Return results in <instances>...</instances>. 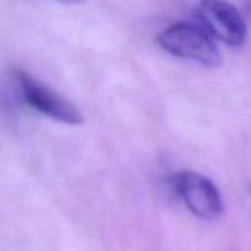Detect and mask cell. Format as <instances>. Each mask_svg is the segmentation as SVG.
I'll list each match as a JSON object with an SVG mask.
<instances>
[{
  "mask_svg": "<svg viewBox=\"0 0 251 251\" xmlns=\"http://www.w3.org/2000/svg\"><path fill=\"white\" fill-rule=\"evenodd\" d=\"M157 43L172 56L199 62L206 66H218L222 59L215 38L200 24H174L159 34Z\"/></svg>",
  "mask_w": 251,
  "mask_h": 251,
  "instance_id": "obj_1",
  "label": "cell"
},
{
  "mask_svg": "<svg viewBox=\"0 0 251 251\" xmlns=\"http://www.w3.org/2000/svg\"><path fill=\"white\" fill-rule=\"evenodd\" d=\"M169 182L193 215L206 221H213L222 215L221 191L207 176L194 171H179L171 176Z\"/></svg>",
  "mask_w": 251,
  "mask_h": 251,
  "instance_id": "obj_2",
  "label": "cell"
},
{
  "mask_svg": "<svg viewBox=\"0 0 251 251\" xmlns=\"http://www.w3.org/2000/svg\"><path fill=\"white\" fill-rule=\"evenodd\" d=\"M200 25L204 26L213 38L238 47L246 41L247 25L241 12L228 1H203L199 7Z\"/></svg>",
  "mask_w": 251,
  "mask_h": 251,
  "instance_id": "obj_3",
  "label": "cell"
},
{
  "mask_svg": "<svg viewBox=\"0 0 251 251\" xmlns=\"http://www.w3.org/2000/svg\"><path fill=\"white\" fill-rule=\"evenodd\" d=\"M18 79L24 90V96L31 107L63 124L79 125L84 122V118L76 106L63 99L50 87L43 85L25 72H18Z\"/></svg>",
  "mask_w": 251,
  "mask_h": 251,
  "instance_id": "obj_4",
  "label": "cell"
},
{
  "mask_svg": "<svg viewBox=\"0 0 251 251\" xmlns=\"http://www.w3.org/2000/svg\"><path fill=\"white\" fill-rule=\"evenodd\" d=\"M250 193H251V188H250Z\"/></svg>",
  "mask_w": 251,
  "mask_h": 251,
  "instance_id": "obj_5",
  "label": "cell"
}]
</instances>
